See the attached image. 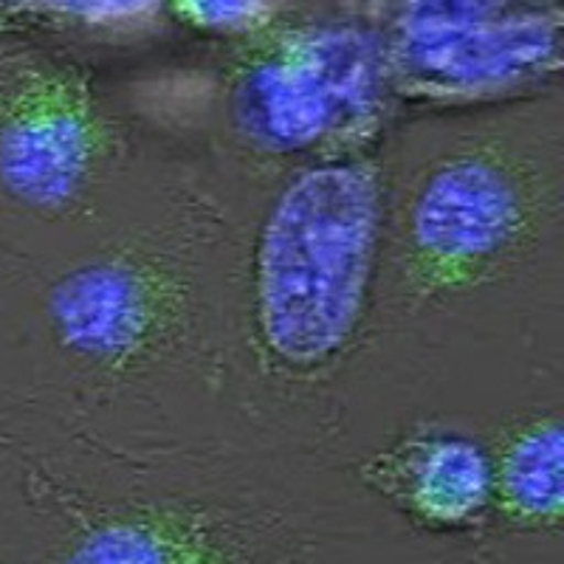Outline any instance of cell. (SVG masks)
<instances>
[{
  "label": "cell",
  "instance_id": "cell-8",
  "mask_svg": "<svg viewBox=\"0 0 564 564\" xmlns=\"http://www.w3.org/2000/svg\"><path fill=\"white\" fill-rule=\"evenodd\" d=\"M494 497L511 525L558 531L564 502V435L553 415L531 417L511 432L491 460Z\"/></svg>",
  "mask_w": 564,
  "mask_h": 564
},
{
  "label": "cell",
  "instance_id": "cell-11",
  "mask_svg": "<svg viewBox=\"0 0 564 564\" xmlns=\"http://www.w3.org/2000/svg\"><path fill=\"white\" fill-rule=\"evenodd\" d=\"M164 0H37L34 9L65 14V18L83 20V23H124V20L141 18V14L159 9Z\"/></svg>",
  "mask_w": 564,
  "mask_h": 564
},
{
  "label": "cell",
  "instance_id": "cell-3",
  "mask_svg": "<svg viewBox=\"0 0 564 564\" xmlns=\"http://www.w3.org/2000/svg\"><path fill=\"white\" fill-rule=\"evenodd\" d=\"M390 90L381 40L345 26L300 29L246 59L231 88V122L265 153L352 144L376 130Z\"/></svg>",
  "mask_w": 564,
  "mask_h": 564
},
{
  "label": "cell",
  "instance_id": "cell-9",
  "mask_svg": "<svg viewBox=\"0 0 564 564\" xmlns=\"http://www.w3.org/2000/svg\"><path fill=\"white\" fill-rule=\"evenodd\" d=\"M536 3H545V0H404L401 29L482 26V23H500V20L522 18V14L551 12Z\"/></svg>",
  "mask_w": 564,
  "mask_h": 564
},
{
  "label": "cell",
  "instance_id": "cell-4",
  "mask_svg": "<svg viewBox=\"0 0 564 564\" xmlns=\"http://www.w3.org/2000/svg\"><path fill=\"white\" fill-rule=\"evenodd\" d=\"M189 291L181 257L119 246L59 276L48 300L52 330L83 367L124 376L155 365L181 339Z\"/></svg>",
  "mask_w": 564,
  "mask_h": 564
},
{
  "label": "cell",
  "instance_id": "cell-1",
  "mask_svg": "<svg viewBox=\"0 0 564 564\" xmlns=\"http://www.w3.org/2000/svg\"><path fill=\"white\" fill-rule=\"evenodd\" d=\"M384 178L372 159H339L289 181L251 265V330L271 370L314 379L359 334L384 240Z\"/></svg>",
  "mask_w": 564,
  "mask_h": 564
},
{
  "label": "cell",
  "instance_id": "cell-2",
  "mask_svg": "<svg viewBox=\"0 0 564 564\" xmlns=\"http://www.w3.org/2000/svg\"><path fill=\"white\" fill-rule=\"evenodd\" d=\"M558 212L556 170L506 133H460L417 164L384 226L387 296L406 314L513 274Z\"/></svg>",
  "mask_w": 564,
  "mask_h": 564
},
{
  "label": "cell",
  "instance_id": "cell-6",
  "mask_svg": "<svg viewBox=\"0 0 564 564\" xmlns=\"http://www.w3.org/2000/svg\"><path fill=\"white\" fill-rule=\"evenodd\" d=\"M392 90L421 102H494L558 68V12L455 29H401L387 48Z\"/></svg>",
  "mask_w": 564,
  "mask_h": 564
},
{
  "label": "cell",
  "instance_id": "cell-5",
  "mask_svg": "<svg viewBox=\"0 0 564 564\" xmlns=\"http://www.w3.org/2000/svg\"><path fill=\"white\" fill-rule=\"evenodd\" d=\"M110 155L108 116L68 65H29L0 94V184L29 209H77Z\"/></svg>",
  "mask_w": 564,
  "mask_h": 564
},
{
  "label": "cell",
  "instance_id": "cell-10",
  "mask_svg": "<svg viewBox=\"0 0 564 564\" xmlns=\"http://www.w3.org/2000/svg\"><path fill=\"white\" fill-rule=\"evenodd\" d=\"M181 20L200 32L249 34L274 18L276 0H164Z\"/></svg>",
  "mask_w": 564,
  "mask_h": 564
},
{
  "label": "cell",
  "instance_id": "cell-7",
  "mask_svg": "<svg viewBox=\"0 0 564 564\" xmlns=\"http://www.w3.org/2000/svg\"><path fill=\"white\" fill-rule=\"evenodd\" d=\"M376 491L435 531L475 525L491 508V457L475 441L457 435H423L398 443L367 466Z\"/></svg>",
  "mask_w": 564,
  "mask_h": 564
},
{
  "label": "cell",
  "instance_id": "cell-12",
  "mask_svg": "<svg viewBox=\"0 0 564 564\" xmlns=\"http://www.w3.org/2000/svg\"><path fill=\"white\" fill-rule=\"evenodd\" d=\"M0 7H37V0H0Z\"/></svg>",
  "mask_w": 564,
  "mask_h": 564
}]
</instances>
